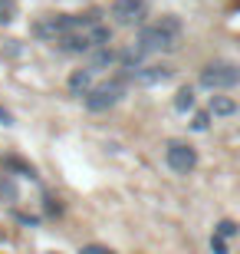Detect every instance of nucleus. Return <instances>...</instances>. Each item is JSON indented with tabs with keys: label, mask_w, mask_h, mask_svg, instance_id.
Returning <instances> with one entry per match:
<instances>
[{
	"label": "nucleus",
	"mask_w": 240,
	"mask_h": 254,
	"mask_svg": "<svg viewBox=\"0 0 240 254\" xmlns=\"http://www.w3.org/2000/svg\"><path fill=\"white\" fill-rule=\"evenodd\" d=\"M175 109H181V113L194 109V89H191V86H185V89H178V96H175Z\"/></svg>",
	"instance_id": "12"
},
{
	"label": "nucleus",
	"mask_w": 240,
	"mask_h": 254,
	"mask_svg": "<svg viewBox=\"0 0 240 254\" xmlns=\"http://www.w3.org/2000/svg\"><path fill=\"white\" fill-rule=\"evenodd\" d=\"M93 76H96V69L93 66H86V69H76L73 76H69V93L73 96H86L89 89H93Z\"/></svg>",
	"instance_id": "10"
},
{
	"label": "nucleus",
	"mask_w": 240,
	"mask_h": 254,
	"mask_svg": "<svg viewBox=\"0 0 240 254\" xmlns=\"http://www.w3.org/2000/svg\"><path fill=\"white\" fill-rule=\"evenodd\" d=\"M207 109H211L214 119H231V116L240 113V103L234 99V96H211V103H207Z\"/></svg>",
	"instance_id": "9"
},
{
	"label": "nucleus",
	"mask_w": 240,
	"mask_h": 254,
	"mask_svg": "<svg viewBox=\"0 0 240 254\" xmlns=\"http://www.w3.org/2000/svg\"><path fill=\"white\" fill-rule=\"evenodd\" d=\"M93 13H86V17H79V13H56V17H43L33 23V33H37L40 40H49V43H59L63 37H69V33H76V30H83L86 23H93Z\"/></svg>",
	"instance_id": "2"
},
{
	"label": "nucleus",
	"mask_w": 240,
	"mask_h": 254,
	"mask_svg": "<svg viewBox=\"0 0 240 254\" xmlns=\"http://www.w3.org/2000/svg\"><path fill=\"white\" fill-rule=\"evenodd\" d=\"M211 251H227V245H224V235H214V238H211Z\"/></svg>",
	"instance_id": "16"
},
{
	"label": "nucleus",
	"mask_w": 240,
	"mask_h": 254,
	"mask_svg": "<svg viewBox=\"0 0 240 254\" xmlns=\"http://www.w3.org/2000/svg\"><path fill=\"white\" fill-rule=\"evenodd\" d=\"M109 43H112V30L105 27V23H99V20H93V23H86L83 30H76V33L59 40V47H63L66 53H93V50L109 47Z\"/></svg>",
	"instance_id": "3"
},
{
	"label": "nucleus",
	"mask_w": 240,
	"mask_h": 254,
	"mask_svg": "<svg viewBox=\"0 0 240 254\" xmlns=\"http://www.w3.org/2000/svg\"><path fill=\"white\" fill-rule=\"evenodd\" d=\"M194 129H197V132H204V129H207V126H211V109H207V113H197V116H194Z\"/></svg>",
	"instance_id": "14"
},
{
	"label": "nucleus",
	"mask_w": 240,
	"mask_h": 254,
	"mask_svg": "<svg viewBox=\"0 0 240 254\" xmlns=\"http://www.w3.org/2000/svg\"><path fill=\"white\" fill-rule=\"evenodd\" d=\"M122 96H125V79L112 76V79H105V83H96L93 89L83 96V103H86L89 113H105V109H112V106L122 103Z\"/></svg>",
	"instance_id": "5"
},
{
	"label": "nucleus",
	"mask_w": 240,
	"mask_h": 254,
	"mask_svg": "<svg viewBox=\"0 0 240 254\" xmlns=\"http://www.w3.org/2000/svg\"><path fill=\"white\" fill-rule=\"evenodd\" d=\"M197 83H201L204 89H211V93L234 89V86L240 83V63H234V60H214V63H207L201 69Z\"/></svg>",
	"instance_id": "4"
},
{
	"label": "nucleus",
	"mask_w": 240,
	"mask_h": 254,
	"mask_svg": "<svg viewBox=\"0 0 240 254\" xmlns=\"http://www.w3.org/2000/svg\"><path fill=\"white\" fill-rule=\"evenodd\" d=\"M145 13H148L145 0H112L109 7V17L115 27H139V23H145Z\"/></svg>",
	"instance_id": "7"
},
{
	"label": "nucleus",
	"mask_w": 240,
	"mask_h": 254,
	"mask_svg": "<svg viewBox=\"0 0 240 254\" xmlns=\"http://www.w3.org/2000/svg\"><path fill=\"white\" fill-rule=\"evenodd\" d=\"M237 231H240V228L234 225V221H221V225H217V235H224V238H234Z\"/></svg>",
	"instance_id": "15"
},
{
	"label": "nucleus",
	"mask_w": 240,
	"mask_h": 254,
	"mask_svg": "<svg viewBox=\"0 0 240 254\" xmlns=\"http://www.w3.org/2000/svg\"><path fill=\"white\" fill-rule=\"evenodd\" d=\"M165 165L175 172V175H188V172H194V165H197V149L188 145V142H181V139H171L165 145Z\"/></svg>",
	"instance_id": "6"
},
{
	"label": "nucleus",
	"mask_w": 240,
	"mask_h": 254,
	"mask_svg": "<svg viewBox=\"0 0 240 254\" xmlns=\"http://www.w3.org/2000/svg\"><path fill=\"white\" fill-rule=\"evenodd\" d=\"M129 79L135 86H165L175 79V69L165 63H142L135 69H129Z\"/></svg>",
	"instance_id": "8"
},
{
	"label": "nucleus",
	"mask_w": 240,
	"mask_h": 254,
	"mask_svg": "<svg viewBox=\"0 0 240 254\" xmlns=\"http://www.w3.org/2000/svg\"><path fill=\"white\" fill-rule=\"evenodd\" d=\"M89 57H93V60H89V66H93L96 73H99V69H109V66L119 63V53H115L112 47H99V50H93Z\"/></svg>",
	"instance_id": "11"
},
{
	"label": "nucleus",
	"mask_w": 240,
	"mask_h": 254,
	"mask_svg": "<svg viewBox=\"0 0 240 254\" xmlns=\"http://www.w3.org/2000/svg\"><path fill=\"white\" fill-rule=\"evenodd\" d=\"M17 20V0H0V27Z\"/></svg>",
	"instance_id": "13"
},
{
	"label": "nucleus",
	"mask_w": 240,
	"mask_h": 254,
	"mask_svg": "<svg viewBox=\"0 0 240 254\" xmlns=\"http://www.w3.org/2000/svg\"><path fill=\"white\" fill-rule=\"evenodd\" d=\"M181 37H185V27L171 13L155 20V23H145L139 30V43L145 47V53H175L181 47Z\"/></svg>",
	"instance_id": "1"
}]
</instances>
